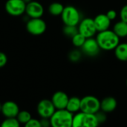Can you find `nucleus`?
<instances>
[{
    "label": "nucleus",
    "instance_id": "18",
    "mask_svg": "<svg viewBox=\"0 0 127 127\" xmlns=\"http://www.w3.org/2000/svg\"><path fill=\"white\" fill-rule=\"evenodd\" d=\"M112 31L120 38L127 37V22L123 20L116 22L113 26Z\"/></svg>",
    "mask_w": 127,
    "mask_h": 127
},
{
    "label": "nucleus",
    "instance_id": "3",
    "mask_svg": "<svg viewBox=\"0 0 127 127\" xmlns=\"http://www.w3.org/2000/svg\"><path fill=\"white\" fill-rule=\"evenodd\" d=\"M99 124L95 114L78 112L74 115L72 127H96Z\"/></svg>",
    "mask_w": 127,
    "mask_h": 127
},
{
    "label": "nucleus",
    "instance_id": "5",
    "mask_svg": "<svg viewBox=\"0 0 127 127\" xmlns=\"http://www.w3.org/2000/svg\"><path fill=\"white\" fill-rule=\"evenodd\" d=\"M100 110V101L97 97L92 95H87L81 98V112L90 114H95Z\"/></svg>",
    "mask_w": 127,
    "mask_h": 127
},
{
    "label": "nucleus",
    "instance_id": "11",
    "mask_svg": "<svg viewBox=\"0 0 127 127\" xmlns=\"http://www.w3.org/2000/svg\"><path fill=\"white\" fill-rule=\"evenodd\" d=\"M25 13L30 18H41L44 13V7L41 3L36 1H31L26 4Z\"/></svg>",
    "mask_w": 127,
    "mask_h": 127
},
{
    "label": "nucleus",
    "instance_id": "2",
    "mask_svg": "<svg viewBox=\"0 0 127 127\" xmlns=\"http://www.w3.org/2000/svg\"><path fill=\"white\" fill-rule=\"evenodd\" d=\"M74 114L64 109H56L50 118L51 125L53 127H71Z\"/></svg>",
    "mask_w": 127,
    "mask_h": 127
},
{
    "label": "nucleus",
    "instance_id": "15",
    "mask_svg": "<svg viewBox=\"0 0 127 127\" xmlns=\"http://www.w3.org/2000/svg\"><path fill=\"white\" fill-rule=\"evenodd\" d=\"M118 106L117 100L111 96L106 97L100 101V110L106 113L114 112Z\"/></svg>",
    "mask_w": 127,
    "mask_h": 127
},
{
    "label": "nucleus",
    "instance_id": "16",
    "mask_svg": "<svg viewBox=\"0 0 127 127\" xmlns=\"http://www.w3.org/2000/svg\"><path fill=\"white\" fill-rule=\"evenodd\" d=\"M80 104L81 99L78 97H71L68 99V104L66 106V109L70 112L74 114L80 111Z\"/></svg>",
    "mask_w": 127,
    "mask_h": 127
},
{
    "label": "nucleus",
    "instance_id": "20",
    "mask_svg": "<svg viewBox=\"0 0 127 127\" xmlns=\"http://www.w3.org/2000/svg\"><path fill=\"white\" fill-rule=\"evenodd\" d=\"M17 120L19 121V122L20 123V124H26L32 118H31V115L29 112L23 110V111H19V112L18 113L17 116H16Z\"/></svg>",
    "mask_w": 127,
    "mask_h": 127
},
{
    "label": "nucleus",
    "instance_id": "13",
    "mask_svg": "<svg viewBox=\"0 0 127 127\" xmlns=\"http://www.w3.org/2000/svg\"><path fill=\"white\" fill-rule=\"evenodd\" d=\"M1 112L5 118H16L19 112V108L17 103L9 100L2 104Z\"/></svg>",
    "mask_w": 127,
    "mask_h": 127
},
{
    "label": "nucleus",
    "instance_id": "27",
    "mask_svg": "<svg viewBox=\"0 0 127 127\" xmlns=\"http://www.w3.org/2000/svg\"><path fill=\"white\" fill-rule=\"evenodd\" d=\"M121 19L127 22V4L124 5L120 11Z\"/></svg>",
    "mask_w": 127,
    "mask_h": 127
},
{
    "label": "nucleus",
    "instance_id": "7",
    "mask_svg": "<svg viewBox=\"0 0 127 127\" xmlns=\"http://www.w3.org/2000/svg\"><path fill=\"white\" fill-rule=\"evenodd\" d=\"M26 3L23 0H7L5 3L7 13L13 16H22L25 13Z\"/></svg>",
    "mask_w": 127,
    "mask_h": 127
},
{
    "label": "nucleus",
    "instance_id": "10",
    "mask_svg": "<svg viewBox=\"0 0 127 127\" xmlns=\"http://www.w3.org/2000/svg\"><path fill=\"white\" fill-rule=\"evenodd\" d=\"M56 111V108L51 100L44 99L39 102L37 105V112L41 118H50Z\"/></svg>",
    "mask_w": 127,
    "mask_h": 127
},
{
    "label": "nucleus",
    "instance_id": "8",
    "mask_svg": "<svg viewBox=\"0 0 127 127\" xmlns=\"http://www.w3.org/2000/svg\"><path fill=\"white\" fill-rule=\"evenodd\" d=\"M77 26L79 33L83 34L86 38L93 37L97 32L95 25L94 19L92 18L88 17L81 19Z\"/></svg>",
    "mask_w": 127,
    "mask_h": 127
},
{
    "label": "nucleus",
    "instance_id": "32",
    "mask_svg": "<svg viewBox=\"0 0 127 127\" xmlns=\"http://www.w3.org/2000/svg\"><path fill=\"white\" fill-rule=\"evenodd\" d=\"M1 106H2V104H1V103H0V112L1 111Z\"/></svg>",
    "mask_w": 127,
    "mask_h": 127
},
{
    "label": "nucleus",
    "instance_id": "29",
    "mask_svg": "<svg viewBox=\"0 0 127 127\" xmlns=\"http://www.w3.org/2000/svg\"><path fill=\"white\" fill-rule=\"evenodd\" d=\"M40 121V125L41 127H48L51 125V121H50V118H41V119L39 120Z\"/></svg>",
    "mask_w": 127,
    "mask_h": 127
},
{
    "label": "nucleus",
    "instance_id": "9",
    "mask_svg": "<svg viewBox=\"0 0 127 127\" xmlns=\"http://www.w3.org/2000/svg\"><path fill=\"white\" fill-rule=\"evenodd\" d=\"M80 48L82 53L90 57H96L101 50L97 42V39H94L93 37L86 38L84 44Z\"/></svg>",
    "mask_w": 127,
    "mask_h": 127
},
{
    "label": "nucleus",
    "instance_id": "24",
    "mask_svg": "<svg viewBox=\"0 0 127 127\" xmlns=\"http://www.w3.org/2000/svg\"><path fill=\"white\" fill-rule=\"evenodd\" d=\"M81 56H82V51H80L77 49L72 50L68 54V58L73 63L78 62L81 59Z\"/></svg>",
    "mask_w": 127,
    "mask_h": 127
},
{
    "label": "nucleus",
    "instance_id": "26",
    "mask_svg": "<svg viewBox=\"0 0 127 127\" xmlns=\"http://www.w3.org/2000/svg\"><path fill=\"white\" fill-rule=\"evenodd\" d=\"M26 127H41L39 120L31 118L26 124H25Z\"/></svg>",
    "mask_w": 127,
    "mask_h": 127
},
{
    "label": "nucleus",
    "instance_id": "30",
    "mask_svg": "<svg viewBox=\"0 0 127 127\" xmlns=\"http://www.w3.org/2000/svg\"><path fill=\"white\" fill-rule=\"evenodd\" d=\"M106 16H108V18H109L111 21L115 19L116 17H117V12H116L115 10H110L107 11V13H106Z\"/></svg>",
    "mask_w": 127,
    "mask_h": 127
},
{
    "label": "nucleus",
    "instance_id": "31",
    "mask_svg": "<svg viewBox=\"0 0 127 127\" xmlns=\"http://www.w3.org/2000/svg\"><path fill=\"white\" fill-rule=\"evenodd\" d=\"M23 1H24L26 4H28V3H29L30 1H31L32 0H23Z\"/></svg>",
    "mask_w": 127,
    "mask_h": 127
},
{
    "label": "nucleus",
    "instance_id": "6",
    "mask_svg": "<svg viewBox=\"0 0 127 127\" xmlns=\"http://www.w3.org/2000/svg\"><path fill=\"white\" fill-rule=\"evenodd\" d=\"M46 28V23L42 18H31L26 24V29L28 32L34 36H39L44 33Z\"/></svg>",
    "mask_w": 127,
    "mask_h": 127
},
{
    "label": "nucleus",
    "instance_id": "14",
    "mask_svg": "<svg viewBox=\"0 0 127 127\" xmlns=\"http://www.w3.org/2000/svg\"><path fill=\"white\" fill-rule=\"evenodd\" d=\"M94 22L97 32H100L109 29L112 21L108 18L106 14L100 13L95 17Z\"/></svg>",
    "mask_w": 127,
    "mask_h": 127
},
{
    "label": "nucleus",
    "instance_id": "33",
    "mask_svg": "<svg viewBox=\"0 0 127 127\" xmlns=\"http://www.w3.org/2000/svg\"></svg>",
    "mask_w": 127,
    "mask_h": 127
},
{
    "label": "nucleus",
    "instance_id": "22",
    "mask_svg": "<svg viewBox=\"0 0 127 127\" xmlns=\"http://www.w3.org/2000/svg\"><path fill=\"white\" fill-rule=\"evenodd\" d=\"M63 33L70 38H72L75 34H77V33H79L78 31V27L74 26V25H65L64 26L63 29Z\"/></svg>",
    "mask_w": 127,
    "mask_h": 127
},
{
    "label": "nucleus",
    "instance_id": "23",
    "mask_svg": "<svg viewBox=\"0 0 127 127\" xmlns=\"http://www.w3.org/2000/svg\"><path fill=\"white\" fill-rule=\"evenodd\" d=\"M1 126V127H19L20 123L16 118H6L2 121Z\"/></svg>",
    "mask_w": 127,
    "mask_h": 127
},
{
    "label": "nucleus",
    "instance_id": "4",
    "mask_svg": "<svg viewBox=\"0 0 127 127\" xmlns=\"http://www.w3.org/2000/svg\"><path fill=\"white\" fill-rule=\"evenodd\" d=\"M63 22L65 25L77 26L81 21V15L80 11L74 6L68 5L64 7L61 14Z\"/></svg>",
    "mask_w": 127,
    "mask_h": 127
},
{
    "label": "nucleus",
    "instance_id": "17",
    "mask_svg": "<svg viewBox=\"0 0 127 127\" xmlns=\"http://www.w3.org/2000/svg\"><path fill=\"white\" fill-rule=\"evenodd\" d=\"M115 54L120 61L127 62V42L119 43L115 49Z\"/></svg>",
    "mask_w": 127,
    "mask_h": 127
},
{
    "label": "nucleus",
    "instance_id": "19",
    "mask_svg": "<svg viewBox=\"0 0 127 127\" xmlns=\"http://www.w3.org/2000/svg\"><path fill=\"white\" fill-rule=\"evenodd\" d=\"M64 7H65L60 2H53L48 7V12L51 15L54 16H61Z\"/></svg>",
    "mask_w": 127,
    "mask_h": 127
},
{
    "label": "nucleus",
    "instance_id": "25",
    "mask_svg": "<svg viewBox=\"0 0 127 127\" xmlns=\"http://www.w3.org/2000/svg\"><path fill=\"white\" fill-rule=\"evenodd\" d=\"M95 116L97 119V121L99 123V124H103L106 121V119H107V117H106V112H103L102 110L100 111H98L97 113H95Z\"/></svg>",
    "mask_w": 127,
    "mask_h": 127
},
{
    "label": "nucleus",
    "instance_id": "12",
    "mask_svg": "<svg viewBox=\"0 0 127 127\" xmlns=\"http://www.w3.org/2000/svg\"><path fill=\"white\" fill-rule=\"evenodd\" d=\"M68 99L69 97L66 93L62 91H58L53 95L51 97V101L54 105L56 109H66Z\"/></svg>",
    "mask_w": 127,
    "mask_h": 127
},
{
    "label": "nucleus",
    "instance_id": "28",
    "mask_svg": "<svg viewBox=\"0 0 127 127\" xmlns=\"http://www.w3.org/2000/svg\"><path fill=\"white\" fill-rule=\"evenodd\" d=\"M7 62V57L3 52H0V68L4 67Z\"/></svg>",
    "mask_w": 127,
    "mask_h": 127
},
{
    "label": "nucleus",
    "instance_id": "1",
    "mask_svg": "<svg viewBox=\"0 0 127 127\" xmlns=\"http://www.w3.org/2000/svg\"><path fill=\"white\" fill-rule=\"evenodd\" d=\"M120 37L113 31L109 29L98 32L96 36L97 42L101 50L112 51L120 43Z\"/></svg>",
    "mask_w": 127,
    "mask_h": 127
},
{
    "label": "nucleus",
    "instance_id": "21",
    "mask_svg": "<svg viewBox=\"0 0 127 127\" xmlns=\"http://www.w3.org/2000/svg\"><path fill=\"white\" fill-rule=\"evenodd\" d=\"M86 39V38L83 34H81L80 33H77L71 38V42L74 46H75L76 48H81L84 44Z\"/></svg>",
    "mask_w": 127,
    "mask_h": 127
}]
</instances>
